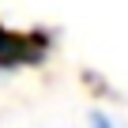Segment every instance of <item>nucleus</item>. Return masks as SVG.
Listing matches in <instances>:
<instances>
[{
    "mask_svg": "<svg viewBox=\"0 0 128 128\" xmlns=\"http://www.w3.org/2000/svg\"><path fill=\"white\" fill-rule=\"evenodd\" d=\"M90 128H120V124H117V120H113L109 113H102V109H94V113H90Z\"/></svg>",
    "mask_w": 128,
    "mask_h": 128,
    "instance_id": "f257e3e1",
    "label": "nucleus"
}]
</instances>
